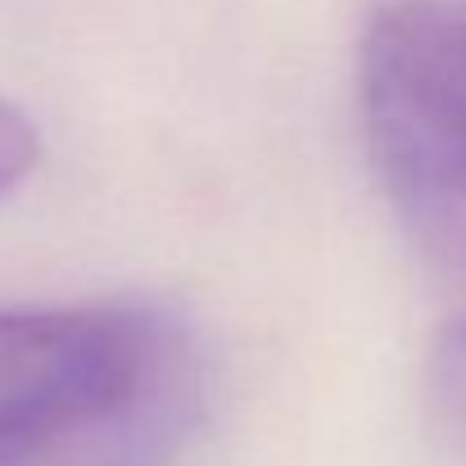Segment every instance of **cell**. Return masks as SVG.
<instances>
[{
    "label": "cell",
    "mask_w": 466,
    "mask_h": 466,
    "mask_svg": "<svg viewBox=\"0 0 466 466\" xmlns=\"http://www.w3.org/2000/svg\"><path fill=\"white\" fill-rule=\"evenodd\" d=\"M186 349L190 335L146 304L0 309V444L123 408Z\"/></svg>",
    "instance_id": "obj_2"
},
{
    "label": "cell",
    "mask_w": 466,
    "mask_h": 466,
    "mask_svg": "<svg viewBox=\"0 0 466 466\" xmlns=\"http://www.w3.org/2000/svg\"><path fill=\"white\" fill-rule=\"evenodd\" d=\"M431 403L449 440L466 453V317L440 335L431 353Z\"/></svg>",
    "instance_id": "obj_4"
},
{
    "label": "cell",
    "mask_w": 466,
    "mask_h": 466,
    "mask_svg": "<svg viewBox=\"0 0 466 466\" xmlns=\"http://www.w3.org/2000/svg\"><path fill=\"white\" fill-rule=\"evenodd\" d=\"M204 417L195 344L123 408L59 435L0 444V466H177Z\"/></svg>",
    "instance_id": "obj_3"
},
{
    "label": "cell",
    "mask_w": 466,
    "mask_h": 466,
    "mask_svg": "<svg viewBox=\"0 0 466 466\" xmlns=\"http://www.w3.org/2000/svg\"><path fill=\"white\" fill-rule=\"evenodd\" d=\"M358 105L390 208L466 277V0H385L362 36Z\"/></svg>",
    "instance_id": "obj_1"
},
{
    "label": "cell",
    "mask_w": 466,
    "mask_h": 466,
    "mask_svg": "<svg viewBox=\"0 0 466 466\" xmlns=\"http://www.w3.org/2000/svg\"><path fill=\"white\" fill-rule=\"evenodd\" d=\"M36 158H41V137H36L32 118L18 105L0 100V195H9L18 181H27Z\"/></svg>",
    "instance_id": "obj_5"
}]
</instances>
